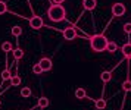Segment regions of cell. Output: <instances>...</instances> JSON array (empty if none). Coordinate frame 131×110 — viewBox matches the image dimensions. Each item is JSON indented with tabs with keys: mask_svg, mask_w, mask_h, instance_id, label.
<instances>
[{
	"mask_svg": "<svg viewBox=\"0 0 131 110\" xmlns=\"http://www.w3.org/2000/svg\"><path fill=\"white\" fill-rule=\"evenodd\" d=\"M97 5V2L96 0H83V6L85 10H93Z\"/></svg>",
	"mask_w": 131,
	"mask_h": 110,
	"instance_id": "52a82bcc",
	"label": "cell"
},
{
	"mask_svg": "<svg viewBox=\"0 0 131 110\" xmlns=\"http://www.w3.org/2000/svg\"><path fill=\"white\" fill-rule=\"evenodd\" d=\"M10 78H12V74L9 70H3L2 72V81H7V79L10 81Z\"/></svg>",
	"mask_w": 131,
	"mask_h": 110,
	"instance_id": "d6986e66",
	"label": "cell"
},
{
	"mask_svg": "<svg viewBox=\"0 0 131 110\" xmlns=\"http://www.w3.org/2000/svg\"><path fill=\"white\" fill-rule=\"evenodd\" d=\"M125 5H122V3H115V5L112 6V15L113 16H122L125 13Z\"/></svg>",
	"mask_w": 131,
	"mask_h": 110,
	"instance_id": "3957f363",
	"label": "cell"
},
{
	"mask_svg": "<svg viewBox=\"0 0 131 110\" xmlns=\"http://www.w3.org/2000/svg\"><path fill=\"white\" fill-rule=\"evenodd\" d=\"M21 95L24 97V99H28L31 95V88L30 87H24L22 90H21Z\"/></svg>",
	"mask_w": 131,
	"mask_h": 110,
	"instance_id": "9a60e30c",
	"label": "cell"
},
{
	"mask_svg": "<svg viewBox=\"0 0 131 110\" xmlns=\"http://www.w3.org/2000/svg\"><path fill=\"white\" fill-rule=\"evenodd\" d=\"M32 72H34L36 75H41V74H43V69H41V66H40L38 63H36L34 66H32Z\"/></svg>",
	"mask_w": 131,
	"mask_h": 110,
	"instance_id": "ffe728a7",
	"label": "cell"
},
{
	"mask_svg": "<svg viewBox=\"0 0 131 110\" xmlns=\"http://www.w3.org/2000/svg\"><path fill=\"white\" fill-rule=\"evenodd\" d=\"M47 15L53 22H60L65 19V9L62 5H52L49 7Z\"/></svg>",
	"mask_w": 131,
	"mask_h": 110,
	"instance_id": "7a4b0ae2",
	"label": "cell"
},
{
	"mask_svg": "<svg viewBox=\"0 0 131 110\" xmlns=\"http://www.w3.org/2000/svg\"><path fill=\"white\" fill-rule=\"evenodd\" d=\"M75 37H77V31H75L74 27H68V28L63 29V38H65V40L72 41Z\"/></svg>",
	"mask_w": 131,
	"mask_h": 110,
	"instance_id": "277c9868",
	"label": "cell"
},
{
	"mask_svg": "<svg viewBox=\"0 0 131 110\" xmlns=\"http://www.w3.org/2000/svg\"><path fill=\"white\" fill-rule=\"evenodd\" d=\"M49 104H50V101H49L47 97H40V99H38V107H40V109L49 107Z\"/></svg>",
	"mask_w": 131,
	"mask_h": 110,
	"instance_id": "9c48e42d",
	"label": "cell"
},
{
	"mask_svg": "<svg viewBox=\"0 0 131 110\" xmlns=\"http://www.w3.org/2000/svg\"><path fill=\"white\" fill-rule=\"evenodd\" d=\"M13 57L16 59V60L22 59V57H24V52H22L21 48H15V50H13Z\"/></svg>",
	"mask_w": 131,
	"mask_h": 110,
	"instance_id": "2e32d148",
	"label": "cell"
},
{
	"mask_svg": "<svg viewBox=\"0 0 131 110\" xmlns=\"http://www.w3.org/2000/svg\"><path fill=\"white\" fill-rule=\"evenodd\" d=\"M10 32H12V35H15V37H19V35L22 34V28H21V27H18V25H15Z\"/></svg>",
	"mask_w": 131,
	"mask_h": 110,
	"instance_id": "ac0fdd59",
	"label": "cell"
},
{
	"mask_svg": "<svg viewBox=\"0 0 131 110\" xmlns=\"http://www.w3.org/2000/svg\"><path fill=\"white\" fill-rule=\"evenodd\" d=\"M10 84H12L13 87H18L19 84H21V78H19L18 75H12V78H10Z\"/></svg>",
	"mask_w": 131,
	"mask_h": 110,
	"instance_id": "e0dca14e",
	"label": "cell"
},
{
	"mask_svg": "<svg viewBox=\"0 0 131 110\" xmlns=\"http://www.w3.org/2000/svg\"><path fill=\"white\" fill-rule=\"evenodd\" d=\"M105 107H106V101L103 99L96 100V110H103Z\"/></svg>",
	"mask_w": 131,
	"mask_h": 110,
	"instance_id": "7c38bea8",
	"label": "cell"
},
{
	"mask_svg": "<svg viewBox=\"0 0 131 110\" xmlns=\"http://www.w3.org/2000/svg\"><path fill=\"white\" fill-rule=\"evenodd\" d=\"M38 65L41 66L43 72H47V70H50V69H52V66H53V65H52V60H50L49 57H43L41 60L38 62Z\"/></svg>",
	"mask_w": 131,
	"mask_h": 110,
	"instance_id": "8992f818",
	"label": "cell"
},
{
	"mask_svg": "<svg viewBox=\"0 0 131 110\" xmlns=\"http://www.w3.org/2000/svg\"><path fill=\"white\" fill-rule=\"evenodd\" d=\"M7 10V6L5 2H0V15H3V13H6Z\"/></svg>",
	"mask_w": 131,
	"mask_h": 110,
	"instance_id": "7402d4cb",
	"label": "cell"
},
{
	"mask_svg": "<svg viewBox=\"0 0 131 110\" xmlns=\"http://www.w3.org/2000/svg\"><path fill=\"white\" fill-rule=\"evenodd\" d=\"M63 2H65V0H53V3H54V5H62Z\"/></svg>",
	"mask_w": 131,
	"mask_h": 110,
	"instance_id": "cb8c5ba5",
	"label": "cell"
},
{
	"mask_svg": "<svg viewBox=\"0 0 131 110\" xmlns=\"http://www.w3.org/2000/svg\"><path fill=\"white\" fill-rule=\"evenodd\" d=\"M75 97H77V99H85V97H87V93H85V90H84V88H77V90H75Z\"/></svg>",
	"mask_w": 131,
	"mask_h": 110,
	"instance_id": "30bf717a",
	"label": "cell"
},
{
	"mask_svg": "<svg viewBox=\"0 0 131 110\" xmlns=\"http://www.w3.org/2000/svg\"><path fill=\"white\" fill-rule=\"evenodd\" d=\"M124 31L127 32V34H131V23H130V22L124 25Z\"/></svg>",
	"mask_w": 131,
	"mask_h": 110,
	"instance_id": "603a6c76",
	"label": "cell"
},
{
	"mask_svg": "<svg viewBox=\"0 0 131 110\" xmlns=\"http://www.w3.org/2000/svg\"><path fill=\"white\" fill-rule=\"evenodd\" d=\"M12 44L9 43V41H5V43H2V52H12Z\"/></svg>",
	"mask_w": 131,
	"mask_h": 110,
	"instance_id": "5bb4252c",
	"label": "cell"
},
{
	"mask_svg": "<svg viewBox=\"0 0 131 110\" xmlns=\"http://www.w3.org/2000/svg\"><path fill=\"white\" fill-rule=\"evenodd\" d=\"M122 90L127 91V93L131 91V81H130V79H128V81H124V84H122Z\"/></svg>",
	"mask_w": 131,
	"mask_h": 110,
	"instance_id": "44dd1931",
	"label": "cell"
},
{
	"mask_svg": "<svg viewBox=\"0 0 131 110\" xmlns=\"http://www.w3.org/2000/svg\"><path fill=\"white\" fill-rule=\"evenodd\" d=\"M100 78H102V81H103V82H109V81H111V78H112V74H111V72H107V70H105V72H102Z\"/></svg>",
	"mask_w": 131,
	"mask_h": 110,
	"instance_id": "4fadbf2b",
	"label": "cell"
},
{
	"mask_svg": "<svg viewBox=\"0 0 131 110\" xmlns=\"http://www.w3.org/2000/svg\"><path fill=\"white\" fill-rule=\"evenodd\" d=\"M107 38L105 35H93V37H90V46L91 48L94 50V52L100 53V52H106V46H107Z\"/></svg>",
	"mask_w": 131,
	"mask_h": 110,
	"instance_id": "6da1fadb",
	"label": "cell"
},
{
	"mask_svg": "<svg viewBox=\"0 0 131 110\" xmlns=\"http://www.w3.org/2000/svg\"><path fill=\"white\" fill-rule=\"evenodd\" d=\"M122 53H124V56L127 59H131V43H127V44H124L122 46Z\"/></svg>",
	"mask_w": 131,
	"mask_h": 110,
	"instance_id": "ba28073f",
	"label": "cell"
},
{
	"mask_svg": "<svg viewBox=\"0 0 131 110\" xmlns=\"http://www.w3.org/2000/svg\"><path fill=\"white\" fill-rule=\"evenodd\" d=\"M116 48H118V46H116V43H113V41H109L106 46V52L109 53H115L116 52Z\"/></svg>",
	"mask_w": 131,
	"mask_h": 110,
	"instance_id": "8fae6325",
	"label": "cell"
},
{
	"mask_svg": "<svg viewBox=\"0 0 131 110\" xmlns=\"http://www.w3.org/2000/svg\"><path fill=\"white\" fill-rule=\"evenodd\" d=\"M43 25H44V22H43V19L40 16H32L30 19V27L32 29H40L43 28Z\"/></svg>",
	"mask_w": 131,
	"mask_h": 110,
	"instance_id": "5b68a950",
	"label": "cell"
}]
</instances>
